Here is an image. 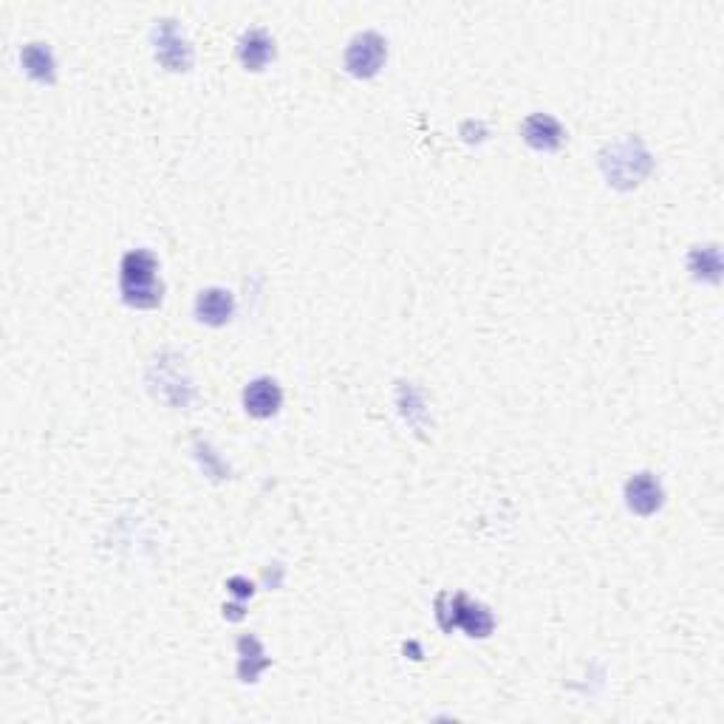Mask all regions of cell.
<instances>
[{"mask_svg": "<svg viewBox=\"0 0 724 724\" xmlns=\"http://www.w3.org/2000/svg\"><path fill=\"white\" fill-rule=\"evenodd\" d=\"M153 37H156V57H159L162 66H167L170 71H187L190 68L193 51L187 46V40L181 37L176 20H159Z\"/></svg>", "mask_w": 724, "mask_h": 724, "instance_id": "obj_3", "label": "cell"}, {"mask_svg": "<svg viewBox=\"0 0 724 724\" xmlns=\"http://www.w3.org/2000/svg\"><path fill=\"white\" fill-rule=\"evenodd\" d=\"M283 402V391L275 379L261 377L255 382H249L247 391H244V408H247L252 416L258 419H266V416H275Z\"/></svg>", "mask_w": 724, "mask_h": 724, "instance_id": "obj_6", "label": "cell"}, {"mask_svg": "<svg viewBox=\"0 0 724 724\" xmlns=\"http://www.w3.org/2000/svg\"><path fill=\"white\" fill-rule=\"evenodd\" d=\"M450 626H461L470 637H487L493 631V617L484 606L459 594V597H453V620L447 623V628Z\"/></svg>", "mask_w": 724, "mask_h": 724, "instance_id": "obj_8", "label": "cell"}, {"mask_svg": "<svg viewBox=\"0 0 724 724\" xmlns=\"http://www.w3.org/2000/svg\"><path fill=\"white\" fill-rule=\"evenodd\" d=\"M521 133H524V139H527L529 145L538 150H555L560 148L563 139H566L563 125H560L555 116L549 114L527 116L524 125H521Z\"/></svg>", "mask_w": 724, "mask_h": 724, "instance_id": "obj_5", "label": "cell"}, {"mask_svg": "<svg viewBox=\"0 0 724 724\" xmlns=\"http://www.w3.org/2000/svg\"><path fill=\"white\" fill-rule=\"evenodd\" d=\"M156 258L148 249H136L122 258V297L139 309H153L162 303V283L156 280Z\"/></svg>", "mask_w": 724, "mask_h": 724, "instance_id": "obj_1", "label": "cell"}, {"mask_svg": "<svg viewBox=\"0 0 724 724\" xmlns=\"http://www.w3.org/2000/svg\"><path fill=\"white\" fill-rule=\"evenodd\" d=\"M642 145L637 139H626V142H620V145H614L609 150V156H603V167H606V176L614 179V184H620V187H631V184H637V181L648 173V167L651 165H631V156L634 153H640Z\"/></svg>", "mask_w": 724, "mask_h": 724, "instance_id": "obj_4", "label": "cell"}, {"mask_svg": "<svg viewBox=\"0 0 724 724\" xmlns=\"http://www.w3.org/2000/svg\"><path fill=\"white\" fill-rule=\"evenodd\" d=\"M232 309H235V303L227 289H207L196 300V317L210 326H224L230 320Z\"/></svg>", "mask_w": 724, "mask_h": 724, "instance_id": "obj_9", "label": "cell"}, {"mask_svg": "<svg viewBox=\"0 0 724 724\" xmlns=\"http://www.w3.org/2000/svg\"><path fill=\"white\" fill-rule=\"evenodd\" d=\"M238 54H241L244 66L252 68V71H261V68L275 57V40H272L264 29H252V32L241 37Z\"/></svg>", "mask_w": 724, "mask_h": 724, "instance_id": "obj_10", "label": "cell"}, {"mask_svg": "<svg viewBox=\"0 0 724 724\" xmlns=\"http://www.w3.org/2000/svg\"><path fill=\"white\" fill-rule=\"evenodd\" d=\"M626 501L637 515H651L662 504V487L651 473H637L634 478H628Z\"/></svg>", "mask_w": 724, "mask_h": 724, "instance_id": "obj_7", "label": "cell"}, {"mask_svg": "<svg viewBox=\"0 0 724 724\" xmlns=\"http://www.w3.org/2000/svg\"><path fill=\"white\" fill-rule=\"evenodd\" d=\"M691 269L699 278L719 280V249L716 247H696L691 252Z\"/></svg>", "mask_w": 724, "mask_h": 724, "instance_id": "obj_12", "label": "cell"}, {"mask_svg": "<svg viewBox=\"0 0 724 724\" xmlns=\"http://www.w3.org/2000/svg\"><path fill=\"white\" fill-rule=\"evenodd\" d=\"M385 40L377 32L357 34L346 49V68L354 77H374L385 63Z\"/></svg>", "mask_w": 724, "mask_h": 724, "instance_id": "obj_2", "label": "cell"}, {"mask_svg": "<svg viewBox=\"0 0 724 724\" xmlns=\"http://www.w3.org/2000/svg\"><path fill=\"white\" fill-rule=\"evenodd\" d=\"M20 60H23V68L32 74L34 80H43V83L54 80V57L46 49V43H29L26 49L20 51Z\"/></svg>", "mask_w": 724, "mask_h": 724, "instance_id": "obj_11", "label": "cell"}]
</instances>
